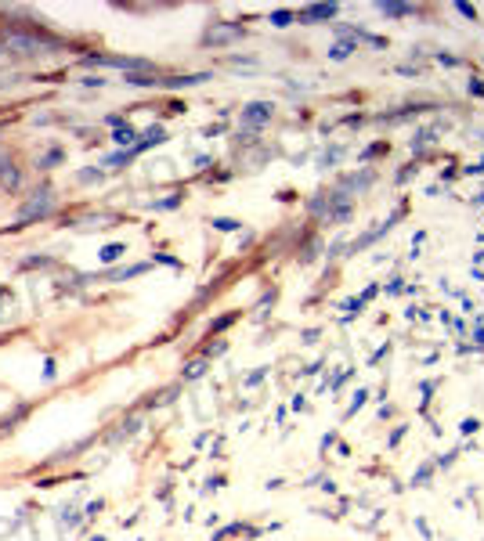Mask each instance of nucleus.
<instances>
[{
	"label": "nucleus",
	"instance_id": "nucleus-1",
	"mask_svg": "<svg viewBox=\"0 0 484 541\" xmlns=\"http://www.w3.org/2000/svg\"><path fill=\"white\" fill-rule=\"evenodd\" d=\"M51 209H54V195H51V188H40V192L30 198V203L19 209V224H30V220H36V217H47Z\"/></svg>",
	"mask_w": 484,
	"mask_h": 541
},
{
	"label": "nucleus",
	"instance_id": "nucleus-2",
	"mask_svg": "<svg viewBox=\"0 0 484 541\" xmlns=\"http://www.w3.org/2000/svg\"><path fill=\"white\" fill-rule=\"evenodd\" d=\"M235 40H242V25H232V22H213L206 36H203V44L206 47H224V44H235Z\"/></svg>",
	"mask_w": 484,
	"mask_h": 541
},
{
	"label": "nucleus",
	"instance_id": "nucleus-3",
	"mask_svg": "<svg viewBox=\"0 0 484 541\" xmlns=\"http://www.w3.org/2000/svg\"><path fill=\"white\" fill-rule=\"evenodd\" d=\"M4 44H8V51H15V54H44L47 40L36 36V33H8Z\"/></svg>",
	"mask_w": 484,
	"mask_h": 541
},
{
	"label": "nucleus",
	"instance_id": "nucleus-4",
	"mask_svg": "<svg viewBox=\"0 0 484 541\" xmlns=\"http://www.w3.org/2000/svg\"><path fill=\"white\" fill-rule=\"evenodd\" d=\"M272 116H275V105L272 102H250L246 108H242V123H250V126L272 123Z\"/></svg>",
	"mask_w": 484,
	"mask_h": 541
},
{
	"label": "nucleus",
	"instance_id": "nucleus-5",
	"mask_svg": "<svg viewBox=\"0 0 484 541\" xmlns=\"http://www.w3.org/2000/svg\"><path fill=\"white\" fill-rule=\"evenodd\" d=\"M333 15H336V4H311V8L300 11V22L315 25V22H329Z\"/></svg>",
	"mask_w": 484,
	"mask_h": 541
},
{
	"label": "nucleus",
	"instance_id": "nucleus-6",
	"mask_svg": "<svg viewBox=\"0 0 484 541\" xmlns=\"http://www.w3.org/2000/svg\"><path fill=\"white\" fill-rule=\"evenodd\" d=\"M163 141H166V130H163V126H148V130L138 137L134 155H138V152H145V148H152V145H163Z\"/></svg>",
	"mask_w": 484,
	"mask_h": 541
},
{
	"label": "nucleus",
	"instance_id": "nucleus-7",
	"mask_svg": "<svg viewBox=\"0 0 484 541\" xmlns=\"http://www.w3.org/2000/svg\"><path fill=\"white\" fill-rule=\"evenodd\" d=\"M19 170H15V163H0V188H8V192H15L19 188Z\"/></svg>",
	"mask_w": 484,
	"mask_h": 541
},
{
	"label": "nucleus",
	"instance_id": "nucleus-8",
	"mask_svg": "<svg viewBox=\"0 0 484 541\" xmlns=\"http://www.w3.org/2000/svg\"><path fill=\"white\" fill-rule=\"evenodd\" d=\"M354 51H358V47H354L351 40H340V44H333V47H329V58H333V62H347Z\"/></svg>",
	"mask_w": 484,
	"mask_h": 541
},
{
	"label": "nucleus",
	"instance_id": "nucleus-9",
	"mask_svg": "<svg viewBox=\"0 0 484 541\" xmlns=\"http://www.w3.org/2000/svg\"><path fill=\"white\" fill-rule=\"evenodd\" d=\"M112 141H116V145H123V148H126V145L134 148V145H138V130H134L131 123H126V126H120V130L112 134Z\"/></svg>",
	"mask_w": 484,
	"mask_h": 541
},
{
	"label": "nucleus",
	"instance_id": "nucleus-10",
	"mask_svg": "<svg viewBox=\"0 0 484 541\" xmlns=\"http://www.w3.org/2000/svg\"><path fill=\"white\" fill-rule=\"evenodd\" d=\"M148 264H131V267H123V270H109L105 278H134V275H145Z\"/></svg>",
	"mask_w": 484,
	"mask_h": 541
},
{
	"label": "nucleus",
	"instance_id": "nucleus-11",
	"mask_svg": "<svg viewBox=\"0 0 484 541\" xmlns=\"http://www.w3.org/2000/svg\"><path fill=\"white\" fill-rule=\"evenodd\" d=\"M380 11H383V15H390V19H405V15H412V8H408V4H387V0L380 4Z\"/></svg>",
	"mask_w": 484,
	"mask_h": 541
},
{
	"label": "nucleus",
	"instance_id": "nucleus-12",
	"mask_svg": "<svg viewBox=\"0 0 484 541\" xmlns=\"http://www.w3.org/2000/svg\"><path fill=\"white\" fill-rule=\"evenodd\" d=\"M123 253H126V246H120V242H109V246L102 249V260H105V264H112V260H120Z\"/></svg>",
	"mask_w": 484,
	"mask_h": 541
},
{
	"label": "nucleus",
	"instance_id": "nucleus-13",
	"mask_svg": "<svg viewBox=\"0 0 484 541\" xmlns=\"http://www.w3.org/2000/svg\"><path fill=\"white\" fill-rule=\"evenodd\" d=\"M203 372H206V361H192L188 368H184V379H199Z\"/></svg>",
	"mask_w": 484,
	"mask_h": 541
},
{
	"label": "nucleus",
	"instance_id": "nucleus-14",
	"mask_svg": "<svg viewBox=\"0 0 484 541\" xmlns=\"http://www.w3.org/2000/svg\"><path fill=\"white\" fill-rule=\"evenodd\" d=\"M213 227H217V231H235L239 220H232V217H217V220H213Z\"/></svg>",
	"mask_w": 484,
	"mask_h": 541
},
{
	"label": "nucleus",
	"instance_id": "nucleus-15",
	"mask_svg": "<svg viewBox=\"0 0 484 541\" xmlns=\"http://www.w3.org/2000/svg\"><path fill=\"white\" fill-rule=\"evenodd\" d=\"M289 22H293V11H275L272 15V25H278V30L282 25H289Z\"/></svg>",
	"mask_w": 484,
	"mask_h": 541
},
{
	"label": "nucleus",
	"instance_id": "nucleus-16",
	"mask_svg": "<svg viewBox=\"0 0 484 541\" xmlns=\"http://www.w3.org/2000/svg\"><path fill=\"white\" fill-rule=\"evenodd\" d=\"M47 264H51V256H30L22 267H47Z\"/></svg>",
	"mask_w": 484,
	"mask_h": 541
},
{
	"label": "nucleus",
	"instance_id": "nucleus-17",
	"mask_svg": "<svg viewBox=\"0 0 484 541\" xmlns=\"http://www.w3.org/2000/svg\"><path fill=\"white\" fill-rule=\"evenodd\" d=\"M232 321H235V314H224L221 321H213V325H210V332H221V329H228Z\"/></svg>",
	"mask_w": 484,
	"mask_h": 541
},
{
	"label": "nucleus",
	"instance_id": "nucleus-18",
	"mask_svg": "<svg viewBox=\"0 0 484 541\" xmlns=\"http://www.w3.org/2000/svg\"><path fill=\"white\" fill-rule=\"evenodd\" d=\"M365 397H368V393H365V390H358V393H354V404H351V411H358V408H362V404H365Z\"/></svg>",
	"mask_w": 484,
	"mask_h": 541
},
{
	"label": "nucleus",
	"instance_id": "nucleus-19",
	"mask_svg": "<svg viewBox=\"0 0 484 541\" xmlns=\"http://www.w3.org/2000/svg\"><path fill=\"white\" fill-rule=\"evenodd\" d=\"M98 177H102L98 170H83V174H80V181H83V184H87V181H98Z\"/></svg>",
	"mask_w": 484,
	"mask_h": 541
},
{
	"label": "nucleus",
	"instance_id": "nucleus-20",
	"mask_svg": "<svg viewBox=\"0 0 484 541\" xmlns=\"http://www.w3.org/2000/svg\"><path fill=\"white\" fill-rule=\"evenodd\" d=\"M76 520H80L76 512H73V509H65V516H62V523H69V527H76Z\"/></svg>",
	"mask_w": 484,
	"mask_h": 541
},
{
	"label": "nucleus",
	"instance_id": "nucleus-21",
	"mask_svg": "<svg viewBox=\"0 0 484 541\" xmlns=\"http://www.w3.org/2000/svg\"><path fill=\"white\" fill-rule=\"evenodd\" d=\"M83 87H105V80H98V76H87V80H83Z\"/></svg>",
	"mask_w": 484,
	"mask_h": 541
},
{
	"label": "nucleus",
	"instance_id": "nucleus-22",
	"mask_svg": "<svg viewBox=\"0 0 484 541\" xmlns=\"http://www.w3.org/2000/svg\"><path fill=\"white\" fill-rule=\"evenodd\" d=\"M455 8H459V11H463V15H466V19H477V11H474V8H470V4H455Z\"/></svg>",
	"mask_w": 484,
	"mask_h": 541
},
{
	"label": "nucleus",
	"instance_id": "nucleus-23",
	"mask_svg": "<svg viewBox=\"0 0 484 541\" xmlns=\"http://www.w3.org/2000/svg\"><path fill=\"white\" fill-rule=\"evenodd\" d=\"M0 300H4V289H0ZM0 318H4V310H0Z\"/></svg>",
	"mask_w": 484,
	"mask_h": 541
}]
</instances>
